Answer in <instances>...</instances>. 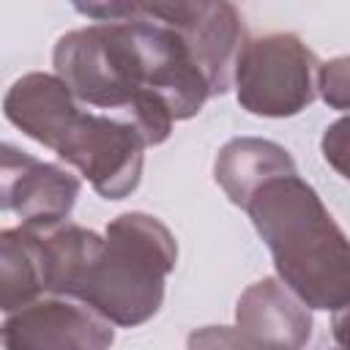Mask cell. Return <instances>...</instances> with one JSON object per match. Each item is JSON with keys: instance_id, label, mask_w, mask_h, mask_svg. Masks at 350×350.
<instances>
[{"instance_id": "1", "label": "cell", "mask_w": 350, "mask_h": 350, "mask_svg": "<svg viewBox=\"0 0 350 350\" xmlns=\"http://www.w3.org/2000/svg\"><path fill=\"white\" fill-rule=\"evenodd\" d=\"M265 241L276 279L309 309L345 312L350 301L347 235L298 172L273 178L243 208Z\"/></svg>"}, {"instance_id": "2", "label": "cell", "mask_w": 350, "mask_h": 350, "mask_svg": "<svg viewBox=\"0 0 350 350\" xmlns=\"http://www.w3.org/2000/svg\"><path fill=\"white\" fill-rule=\"evenodd\" d=\"M52 66L79 104L131 123L148 148L172 134L175 120L150 93L148 60L131 19L68 30L52 49Z\"/></svg>"}, {"instance_id": "3", "label": "cell", "mask_w": 350, "mask_h": 350, "mask_svg": "<svg viewBox=\"0 0 350 350\" xmlns=\"http://www.w3.org/2000/svg\"><path fill=\"white\" fill-rule=\"evenodd\" d=\"M178 243L170 227L142 211L115 216L74 298L120 328L148 323L164 304V282L175 271Z\"/></svg>"}, {"instance_id": "4", "label": "cell", "mask_w": 350, "mask_h": 350, "mask_svg": "<svg viewBox=\"0 0 350 350\" xmlns=\"http://www.w3.org/2000/svg\"><path fill=\"white\" fill-rule=\"evenodd\" d=\"M317 55L295 33L246 38L232 74L238 104L260 118H293L317 98Z\"/></svg>"}, {"instance_id": "5", "label": "cell", "mask_w": 350, "mask_h": 350, "mask_svg": "<svg viewBox=\"0 0 350 350\" xmlns=\"http://www.w3.org/2000/svg\"><path fill=\"white\" fill-rule=\"evenodd\" d=\"M74 8L90 16L93 22H137L145 57L150 66V90L170 109L172 120L194 118L211 98L208 79L183 36L175 27L148 16L142 3H77Z\"/></svg>"}, {"instance_id": "6", "label": "cell", "mask_w": 350, "mask_h": 350, "mask_svg": "<svg viewBox=\"0 0 350 350\" xmlns=\"http://www.w3.org/2000/svg\"><path fill=\"white\" fill-rule=\"evenodd\" d=\"M145 148V139L131 123L82 109L66 129L55 153L77 167L104 200H123L142 180Z\"/></svg>"}, {"instance_id": "7", "label": "cell", "mask_w": 350, "mask_h": 350, "mask_svg": "<svg viewBox=\"0 0 350 350\" xmlns=\"http://www.w3.org/2000/svg\"><path fill=\"white\" fill-rule=\"evenodd\" d=\"M145 14L175 27L197 57L211 96L232 88L235 60L246 44V30L238 8L224 0H172L142 3Z\"/></svg>"}, {"instance_id": "8", "label": "cell", "mask_w": 350, "mask_h": 350, "mask_svg": "<svg viewBox=\"0 0 350 350\" xmlns=\"http://www.w3.org/2000/svg\"><path fill=\"white\" fill-rule=\"evenodd\" d=\"M112 342L115 325L66 295H41L0 323L3 350H109Z\"/></svg>"}, {"instance_id": "9", "label": "cell", "mask_w": 350, "mask_h": 350, "mask_svg": "<svg viewBox=\"0 0 350 350\" xmlns=\"http://www.w3.org/2000/svg\"><path fill=\"white\" fill-rule=\"evenodd\" d=\"M235 325L273 350H304L312 339V312L276 276L249 284L235 304Z\"/></svg>"}, {"instance_id": "10", "label": "cell", "mask_w": 350, "mask_h": 350, "mask_svg": "<svg viewBox=\"0 0 350 350\" xmlns=\"http://www.w3.org/2000/svg\"><path fill=\"white\" fill-rule=\"evenodd\" d=\"M3 112L22 134L55 150L66 129L82 112V104L55 74L30 71L8 88Z\"/></svg>"}, {"instance_id": "11", "label": "cell", "mask_w": 350, "mask_h": 350, "mask_svg": "<svg viewBox=\"0 0 350 350\" xmlns=\"http://www.w3.org/2000/svg\"><path fill=\"white\" fill-rule=\"evenodd\" d=\"M295 172V161L279 142L262 137H235L221 145L213 161V178L232 205L246 208L249 200L273 178Z\"/></svg>"}, {"instance_id": "12", "label": "cell", "mask_w": 350, "mask_h": 350, "mask_svg": "<svg viewBox=\"0 0 350 350\" xmlns=\"http://www.w3.org/2000/svg\"><path fill=\"white\" fill-rule=\"evenodd\" d=\"M79 178L60 164L33 161L27 172L16 180L11 194V211L19 216L22 227L44 232L68 219L79 197Z\"/></svg>"}, {"instance_id": "13", "label": "cell", "mask_w": 350, "mask_h": 350, "mask_svg": "<svg viewBox=\"0 0 350 350\" xmlns=\"http://www.w3.org/2000/svg\"><path fill=\"white\" fill-rule=\"evenodd\" d=\"M36 232V230H33ZM41 257H44V287L49 295L74 298L88 265L98 254L104 235L96 230L63 221L52 230L38 232Z\"/></svg>"}, {"instance_id": "14", "label": "cell", "mask_w": 350, "mask_h": 350, "mask_svg": "<svg viewBox=\"0 0 350 350\" xmlns=\"http://www.w3.org/2000/svg\"><path fill=\"white\" fill-rule=\"evenodd\" d=\"M46 293L38 232L27 227L0 230V312H14Z\"/></svg>"}, {"instance_id": "15", "label": "cell", "mask_w": 350, "mask_h": 350, "mask_svg": "<svg viewBox=\"0 0 350 350\" xmlns=\"http://www.w3.org/2000/svg\"><path fill=\"white\" fill-rule=\"evenodd\" d=\"M186 350H273L252 339L238 325H205L186 336Z\"/></svg>"}, {"instance_id": "16", "label": "cell", "mask_w": 350, "mask_h": 350, "mask_svg": "<svg viewBox=\"0 0 350 350\" xmlns=\"http://www.w3.org/2000/svg\"><path fill=\"white\" fill-rule=\"evenodd\" d=\"M347 68H350L347 57H334L328 63H320V68H317V93L328 107H334L339 112H345L347 104H350Z\"/></svg>"}, {"instance_id": "17", "label": "cell", "mask_w": 350, "mask_h": 350, "mask_svg": "<svg viewBox=\"0 0 350 350\" xmlns=\"http://www.w3.org/2000/svg\"><path fill=\"white\" fill-rule=\"evenodd\" d=\"M33 161H36V156H30L27 150H22L11 142H0V211L11 208L14 186L27 172V167Z\"/></svg>"}, {"instance_id": "18", "label": "cell", "mask_w": 350, "mask_h": 350, "mask_svg": "<svg viewBox=\"0 0 350 350\" xmlns=\"http://www.w3.org/2000/svg\"><path fill=\"white\" fill-rule=\"evenodd\" d=\"M323 156L339 175H347V118H339L336 123H331L325 129Z\"/></svg>"}]
</instances>
